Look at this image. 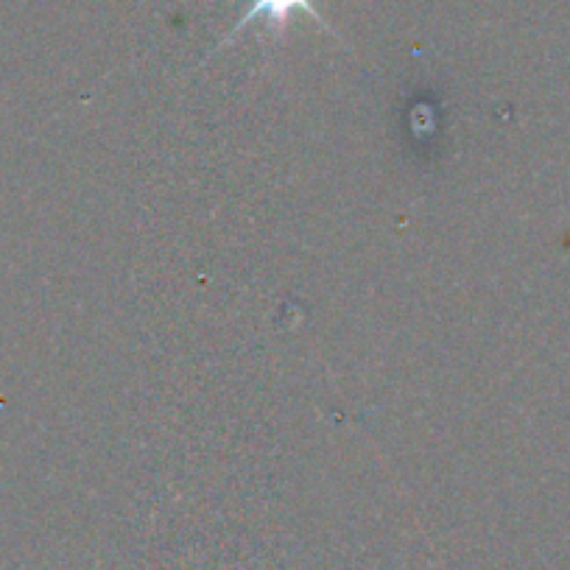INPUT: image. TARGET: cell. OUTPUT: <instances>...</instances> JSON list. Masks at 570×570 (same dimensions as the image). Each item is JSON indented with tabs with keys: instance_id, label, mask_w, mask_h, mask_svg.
Instances as JSON below:
<instances>
[{
	"instance_id": "6da1fadb",
	"label": "cell",
	"mask_w": 570,
	"mask_h": 570,
	"mask_svg": "<svg viewBox=\"0 0 570 570\" xmlns=\"http://www.w3.org/2000/svg\"><path fill=\"white\" fill-rule=\"evenodd\" d=\"M294 12L311 14L316 23L325 26V29H327V23L320 18V12L314 9V0H252V7L246 9V14L238 20V23H235V29L229 31L227 40H224V42H229L235 35H238L240 29H246V26L255 23V20H261V18L266 20L268 26H274V29H277V26L288 23Z\"/></svg>"
}]
</instances>
